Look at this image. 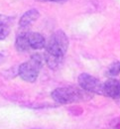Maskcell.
I'll return each instance as SVG.
<instances>
[{
    "instance_id": "obj_1",
    "label": "cell",
    "mask_w": 120,
    "mask_h": 129,
    "mask_svg": "<svg viewBox=\"0 0 120 129\" xmlns=\"http://www.w3.org/2000/svg\"><path fill=\"white\" fill-rule=\"evenodd\" d=\"M45 47V60L51 69L56 70L61 64L68 51L69 38L64 31L58 30L52 34Z\"/></svg>"
},
{
    "instance_id": "obj_2",
    "label": "cell",
    "mask_w": 120,
    "mask_h": 129,
    "mask_svg": "<svg viewBox=\"0 0 120 129\" xmlns=\"http://www.w3.org/2000/svg\"><path fill=\"white\" fill-rule=\"evenodd\" d=\"M88 94L89 92L86 91L82 87L78 88L75 86H64V87L56 88L52 92V97L58 103L69 104L90 98V95Z\"/></svg>"
},
{
    "instance_id": "obj_3",
    "label": "cell",
    "mask_w": 120,
    "mask_h": 129,
    "mask_svg": "<svg viewBox=\"0 0 120 129\" xmlns=\"http://www.w3.org/2000/svg\"><path fill=\"white\" fill-rule=\"evenodd\" d=\"M43 66V59L39 54H35L31 59L21 64L18 69V74L22 80L28 82H34Z\"/></svg>"
},
{
    "instance_id": "obj_4",
    "label": "cell",
    "mask_w": 120,
    "mask_h": 129,
    "mask_svg": "<svg viewBox=\"0 0 120 129\" xmlns=\"http://www.w3.org/2000/svg\"><path fill=\"white\" fill-rule=\"evenodd\" d=\"M79 86L89 93H97L102 95L103 83L96 78L88 74H82L78 77Z\"/></svg>"
},
{
    "instance_id": "obj_5",
    "label": "cell",
    "mask_w": 120,
    "mask_h": 129,
    "mask_svg": "<svg viewBox=\"0 0 120 129\" xmlns=\"http://www.w3.org/2000/svg\"><path fill=\"white\" fill-rule=\"evenodd\" d=\"M102 95L113 99L120 98V81L115 79H109L103 82Z\"/></svg>"
},
{
    "instance_id": "obj_6",
    "label": "cell",
    "mask_w": 120,
    "mask_h": 129,
    "mask_svg": "<svg viewBox=\"0 0 120 129\" xmlns=\"http://www.w3.org/2000/svg\"><path fill=\"white\" fill-rule=\"evenodd\" d=\"M40 13L37 9H30L26 13H24L19 20V26L20 28H27L30 25H32L35 21L39 18Z\"/></svg>"
},
{
    "instance_id": "obj_7",
    "label": "cell",
    "mask_w": 120,
    "mask_h": 129,
    "mask_svg": "<svg viewBox=\"0 0 120 129\" xmlns=\"http://www.w3.org/2000/svg\"><path fill=\"white\" fill-rule=\"evenodd\" d=\"M30 48L33 50H40L46 46V39L40 33H27Z\"/></svg>"
},
{
    "instance_id": "obj_8",
    "label": "cell",
    "mask_w": 120,
    "mask_h": 129,
    "mask_svg": "<svg viewBox=\"0 0 120 129\" xmlns=\"http://www.w3.org/2000/svg\"><path fill=\"white\" fill-rule=\"evenodd\" d=\"M15 47L19 52H27L30 50V45H29V41H28V35L27 33H23L20 34L16 38L15 41Z\"/></svg>"
},
{
    "instance_id": "obj_9",
    "label": "cell",
    "mask_w": 120,
    "mask_h": 129,
    "mask_svg": "<svg viewBox=\"0 0 120 129\" xmlns=\"http://www.w3.org/2000/svg\"><path fill=\"white\" fill-rule=\"evenodd\" d=\"M120 74V61L115 62L111 64L107 71V75L109 77H116Z\"/></svg>"
},
{
    "instance_id": "obj_10",
    "label": "cell",
    "mask_w": 120,
    "mask_h": 129,
    "mask_svg": "<svg viewBox=\"0 0 120 129\" xmlns=\"http://www.w3.org/2000/svg\"><path fill=\"white\" fill-rule=\"evenodd\" d=\"M10 33V26L8 23H3L0 24V41L4 40Z\"/></svg>"
},
{
    "instance_id": "obj_11",
    "label": "cell",
    "mask_w": 120,
    "mask_h": 129,
    "mask_svg": "<svg viewBox=\"0 0 120 129\" xmlns=\"http://www.w3.org/2000/svg\"><path fill=\"white\" fill-rule=\"evenodd\" d=\"M10 17L5 16L3 14H0V24H3V23H9L10 22Z\"/></svg>"
},
{
    "instance_id": "obj_12",
    "label": "cell",
    "mask_w": 120,
    "mask_h": 129,
    "mask_svg": "<svg viewBox=\"0 0 120 129\" xmlns=\"http://www.w3.org/2000/svg\"><path fill=\"white\" fill-rule=\"evenodd\" d=\"M37 1H40V2H65L67 0H37Z\"/></svg>"
},
{
    "instance_id": "obj_13",
    "label": "cell",
    "mask_w": 120,
    "mask_h": 129,
    "mask_svg": "<svg viewBox=\"0 0 120 129\" xmlns=\"http://www.w3.org/2000/svg\"><path fill=\"white\" fill-rule=\"evenodd\" d=\"M3 61H4V56H3V55L0 53V64H1Z\"/></svg>"
}]
</instances>
